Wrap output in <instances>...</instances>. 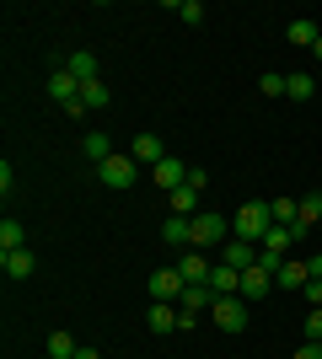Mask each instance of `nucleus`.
Listing matches in <instances>:
<instances>
[{"label":"nucleus","instance_id":"f257e3e1","mask_svg":"<svg viewBox=\"0 0 322 359\" xmlns=\"http://www.w3.org/2000/svg\"><path fill=\"white\" fill-rule=\"evenodd\" d=\"M274 231V215H269V204H242L236 210V220H231V236H242V241H253V247H263V236Z\"/></svg>","mask_w":322,"mask_h":359},{"label":"nucleus","instance_id":"f03ea898","mask_svg":"<svg viewBox=\"0 0 322 359\" xmlns=\"http://www.w3.org/2000/svg\"><path fill=\"white\" fill-rule=\"evenodd\" d=\"M226 241H231L226 215H194V236H188V247L210 252V247H226Z\"/></svg>","mask_w":322,"mask_h":359},{"label":"nucleus","instance_id":"7ed1b4c3","mask_svg":"<svg viewBox=\"0 0 322 359\" xmlns=\"http://www.w3.org/2000/svg\"><path fill=\"white\" fill-rule=\"evenodd\" d=\"M210 316H215V327H220V332H242L247 316H253V306H247L242 295H220V300L210 306Z\"/></svg>","mask_w":322,"mask_h":359},{"label":"nucleus","instance_id":"20e7f679","mask_svg":"<svg viewBox=\"0 0 322 359\" xmlns=\"http://www.w3.org/2000/svg\"><path fill=\"white\" fill-rule=\"evenodd\" d=\"M48 97L65 102V113H86V107H81V81L65 70V65H54V75H48Z\"/></svg>","mask_w":322,"mask_h":359},{"label":"nucleus","instance_id":"39448f33","mask_svg":"<svg viewBox=\"0 0 322 359\" xmlns=\"http://www.w3.org/2000/svg\"><path fill=\"white\" fill-rule=\"evenodd\" d=\"M97 177H102L107 188H129V182L140 177V161L129 156V150H119V156H107V161L97 166Z\"/></svg>","mask_w":322,"mask_h":359},{"label":"nucleus","instance_id":"423d86ee","mask_svg":"<svg viewBox=\"0 0 322 359\" xmlns=\"http://www.w3.org/2000/svg\"><path fill=\"white\" fill-rule=\"evenodd\" d=\"M177 300H151V311H145V327L156 332V338H167V332H177Z\"/></svg>","mask_w":322,"mask_h":359},{"label":"nucleus","instance_id":"0eeeda50","mask_svg":"<svg viewBox=\"0 0 322 359\" xmlns=\"http://www.w3.org/2000/svg\"><path fill=\"white\" fill-rule=\"evenodd\" d=\"M151 182H156V188H167V194H177V188L188 182V172H183V161H177V156H161V161L151 166Z\"/></svg>","mask_w":322,"mask_h":359},{"label":"nucleus","instance_id":"6e6552de","mask_svg":"<svg viewBox=\"0 0 322 359\" xmlns=\"http://www.w3.org/2000/svg\"><path fill=\"white\" fill-rule=\"evenodd\" d=\"M210 257L199 252V247H183V263H177V273H183V285H210Z\"/></svg>","mask_w":322,"mask_h":359},{"label":"nucleus","instance_id":"1a4fd4ad","mask_svg":"<svg viewBox=\"0 0 322 359\" xmlns=\"http://www.w3.org/2000/svg\"><path fill=\"white\" fill-rule=\"evenodd\" d=\"M183 273H177V269H156L151 273V300H183Z\"/></svg>","mask_w":322,"mask_h":359},{"label":"nucleus","instance_id":"9d476101","mask_svg":"<svg viewBox=\"0 0 322 359\" xmlns=\"http://www.w3.org/2000/svg\"><path fill=\"white\" fill-rule=\"evenodd\" d=\"M220 263H231L236 273H247L253 263H258V247H253V241H242V236H231L226 247H220Z\"/></svg>","mask_w":322,"mask_h":359},{"label":"nucleus","instance_id":"9b49d317","mask_svg":"<svg viewBox=\"0 0 322 359\" xmlns=\"http://www.w3.org/2000/svg\"><path fill=\"white\" fill-rule=\"evenodd\" d=\"M269 279H274V273L263 269V263H253V269L242 273V300H247V306H253V300H263V295H269Z\"/></svg>","mask_w":322,"mask_h":359},{"label":"nucleus","instance_id":"f8f14e48","mask_svg":"<svg viewBox=\"0 0 322 359\" xmlns=\"http://www.w3.org/2000/svg\"><path fill=\"white\" fill-rule=\"evenodd\" d=\"M0 269L11 273V279H27L38 269V257H32V247H16V252H0Z\"/></svg>","mask_w":322,"mask_h":359},{"label":"nucleus","instance_id":"ddd939ff","mask_svg":"<svg viewBox=\"0 0 322 359\" xmlns=\"http://www.w3.org/2000/svg\"><path fill=\"white\" fill-rule=\"evenodd\" d=\"M210 290L215 295H242V273L231 269V263H215L210 269Z\"/></svg>","mask_w":322,"mask_h":359},{"label":"nucleus","instance_id":"4468645a","mask_svg":"<svg viewBox=\"0 0 322 359\" xmlns=\"http://www.w3.org/2000/svg\"><path fill=\"white\" fill-rule=\"evenodd\" d=\"M129 156H135L140 166H156V161H161V156H167V145H161V140H156V135H135V145H129Z\"/></svg>","mask_w":322,"mask_h":359},{"label":"nucleus","instance_id":"2eb2a0df","mask_svg":"<svg viewBox=\"0 0 322 359\" xmlns=\"http://www.w3.org/2000/svg\"><path fill=\"white\" fill-rule=\"evenodd\" d=\"M215 300H220V295H215L210 285H188L177 306H183V311H194V316H204V311H210V306H215Z\"/></svg>","mask_w":322,"mask_h":359},{"label":"nucleus","instance_id":"dca6fc26","mask_svg":"<svg viewBox=\"0 0 322 359\" xmlns=\"http://www.w3.org/2000/svg\"><path fill=\"white\" fill-rule=\"evenodd\" d=\"M285 38H290L295 48H311V43H317V38H322V27H317V22H311V16H295L290 27H285Z\"/></svg>","mask_w":322,"mask_h":359},{"label":"nucleus","instance_id":"f3484780","mask_svg":"<svg viewBox=\"0 0 322 359\" xmlns=\"http://www.w3.org/2000/svg\"><path fill=\"white\" fill-rule=\"evenodd\" d=\"M188 236H194V220H188V215H167L161 241H167V247H188Z\"/></svg>","mask_w":322,"mask_h":359},{"label":"nucleus","instance_id":"a211bd4d","mask_svg":"<svg viewBox=\"0 0 322 359\" xmlns=\"http://www.w3.org/2000/svg\"><path fill=\"white\" fill-rule=\"evenodd\" d=\"M81 150H86V161H92V166H102L107 156H119V150H113V140H107L102 129H97V135H86V140H81Z\"/></svg>","mask_w":322,"mask_h":359},{"label":"nucleus","instance_id":"6ab92c4d","mask_svg":"<svg viewBox=\"0 0 322 359\" xmlns=\"http://www.w3.org/2000/svg\"><path fill=\"white\" fill-rule=\"evenodd\" d=\"M317 220H322V194H307L301 198V215H295V236H307Z\"/></svg>","mask_w":322,"mask_h":359},{"label":"nucleus","instance_id":"aec40b11","mask_svg":"<svg viewBox=\"0 0 322 359\" xmlns=\"http://www.w3.org/2000/svg\"><path fill=\"white\" fill-rule=\"evenodd\" d=\"M65 70L76 75L81 86H86V81H97V60H92V54H86V48H76V54H70V60H65Z\"/></svg>","mask_w":322,"mask_h":359},{"label":"nucleus","instance_id":"412c9836","mask_svg":"<svg viewBox=\"0 0 322 359\" xmlns=\"http://www.w3.org/2000/svg\"><path fill=\"white\" fill-rule=\"evenodd\" d=\"M295 241H301V236H295V225H274V231L263 236V247H269V252H279V257H285V252H290V247H295Z\"/></svg>","mask_w":322,"mask_h":359},{"label":"nucleus","instance_id":"4be33fe9","mask_svg":"<svg viewBox=\"0 0 322 359\" xmlns=\"http://www.w3.org/2000/svg\"><path fill=\"white\" fill-rule=\"evenodd\" d=\"M274 279H279L285 290H307V279H311V273H307V263H295V257H285V269H279Z\"/></svg>","mask_w":322,"mask_h":359},{"label":"nucleus","instance_id":"5701e85b","mask_svg":"<svg viewBox=\"0 0 322 359\" xmlns=\"http://www.w3.org/2000/svg\"><path fill=\"white\" fill-rule=\"evenodd\" d=\"M172 198V215H188V220H194V215H199V188H177V194H167Z\"/></svg>","mask_w":322,"mask_h":359},{"label":"nucleus","instance_id":"b1692460","mask_svg":"<svg viewBox=\"0 0 322 359\" xmlns=\"http://www.w3.org/2000/svg\"><path fill=\"white\" fill-rule=\"evenodd\" d=\"M81 344L70 338V332H48V359H76Z\"/></svg>","mask_w":322,"mask_h":359},{"label":"nucleus","instance_id":"393cba45","mask_svg":"<svg viewBox=\"0 0 322 359\" xmlns=\"http://www.w3.org/2000/svg\"><path fill=\"white\" fill-rule=\"evenodd\" d=\"M269 215H274V225H295V215H301V198H269Z\"/></svg>","mask_w":322,"mask_h":359},{"label":"nucleus","instance_id":"a878e982","mask_svg":"<svg viewBox=\"0 0 322 359\" xmlns=\"http://www.w3.org/2000/svg\"><path fill=\"white\" fill-rule=\"evenodd\" d=\"M16 247H27V231L16 220H0V252H16Z\"/></svg>","mask_w":322,"mask_h":359},{"label":"nucleus","instance_id":"bb28decb","mask_svg":"<svg viewBox=\"0 0 322 359\" xmlns=\"http://www.w3.org/2000/svg\"><path fill=\"white\" fill-rule=\"evenodd\" d=\"M107 102H113V97H107L102 81H86V86H81V107H107Z\"/></svg>","mask_w":322,"mask_h":359},{"label":"nucleus","instance_id":"cd10ccee","mask_svg":"<svg viewBox=\"0 0 322 359\" xmlns=\"http://www.w3.org/2000/svg\"><path fill=\"white\" fill-rule=\"evenodd\" d=\"M258 86H263V97H285V75H279V70H263Z\"/></svg>","mask_w":322,"mask_h":359},{"label":"nucleus","instance_id":"c85d7f7f","mask_svg":"<svg viewBox=\"0 0 322 359\" xmlns=\"http://www.w3.org/2000/svg\"><path fill=\"white\" fill-rule=\"evenodd\" d=\"M285 97H311V75H285Z\"/></svg>","mask_w":322,"mask_h":359},{"label":"nucleus","instance_id":"c756f323","mask_svg":"<svg viewBox=\"0 0 322 359\" xmlns=\"http://www.w3.org/2000/svg\"><path fill=\"white\" fill-rule=\"evenodd\" d=\"M307 344H322V306L307 311Z\"/></svg>","mask_w":322,"mask_h":359},{"label":"nucleus","instance_id":"7c9ffc66","mask_svg":"<svg viewBox=\"0 0 322 359\" xmlns=\"http://www.w3.org/2000/svg\"><path fill=\"white\" fill-rule=\"evenodd\" d=\"M177 11H183V22H188V27H199V22H204V0H183Z\"/></svg>","mask_w":322,"mask_h":359},{"label":"nucleus","instance_id":"2f4dec72","mask_svg":"<svg viewBox=\"0 0 322 359\" xmlns=\"http://www.w3.org/2000/svg\"><path fill=\"white\" fill-rule=\"evenodd\" d=\"M11 194H16V177H11V161H0V198L11 204Z\"/></svg>","mask_w":322,"mask_h":359},{"label":"nucleus","instance_id":"473e14b6","mask_svg":"<svg viewBox=\"0 0 322 359\" xmlns=\"http://www.w3.org/2000/svg\"><path fill=\"white\" fill-rule=\"evenodd\" d=\"M301 295H307L311 306H322V279H307V290H301Z\"/></svg>","mask_w":322,"mask_h":359},{"label":"nucleus","instance_id":"72a5a7b5","mask_svg":"<svg viewBox=\"0 0 322 359\" xmlns=\"http://www.w3.org/2000/svg\"><path fill=\"white\" fill-rule=\"evenodd\" d=\"M295 359H322V344H301V348H295Z\"/></svg>","mask_w":322,"mask_h":359},{"label":"nucleus","instance_id":"f704fd0d","mask_svg":"<svg viewBox=\"0 0 322 359\" xmlns=\"http://www.w3.org/2000/svg\"><path fill=\"white\" fill-rule=\"evenodd\" d=\"M307 273H311V279H322V252H317V257L307 263Z\"/></svg>","mask_w":322,"mask_h":359},{"label":"nucleus","instance_id":"c9c22d12","mask_svg":"<svg viewBox=\"0 0 322 359\" xmlns=\"http://www.w3.org/2000/svg\"><path fill=\"white\" fill-rule=\"evenodd\" d=\"M76 359H102V354H97V348H81V354Z\"/></svg>","mask_w":322,"mask_h":359},{"label":"nucleus","instance_id":"e433bc0d","mask_svg":"<svg viewBox=\"0 0 322 359\" xmlns=\"http://www.w3.org/2000/svg\"><path fill=\"white\" fill-rule=\"evenodd\" d=\"M311 54H317V60H322V38H317V43H311Z\"/></svg>","mask_w":322,"mask_h":359}]
</instances>
